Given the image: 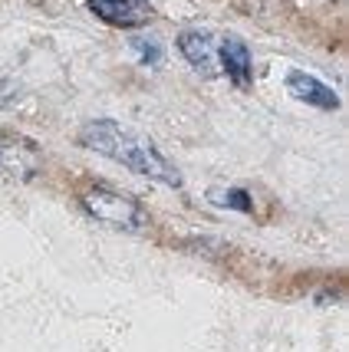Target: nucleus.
<instances>
[{"label": "nucleus", "instance_id": "39448f33", "mask_svg": "<svg viewBox=\"0 0 349 352\" xmlns=\"http://www.w3.org/2000/svg\"><path fill=\"white\" fill-rule=\"evenodd\" d=\"M178 50L201 76H214L218 73V40L208 30H184L178 36Z\"/></svg>", "mask_w": 349, "mask_h": 352}, {"label": "nucleus", "instance_id": "f257e3e1", "mask_svg": "<svg viewBox=\"0 0 349 352\" xmlns=\"http://www.w3.org/2000/svg\"><path fill=\"white\" fill-rule=\"evenodd\" d=\"M79 142H83L86 148H92V152H99V155H106V158H112V162L125 165L129 171H136L142 178L162 182V184H168V188H178V184H182L178 168L155 148L149 138L122 129L119 122H109V119L86 122L83 132H79Z\"/></svg>", "mask_w": 349, "mask_h": 352}, {"label": "nucleus", "instance_id": "7ed1b4c3", "mask_svg": "<svg viewBox=\"0 0 349 352\" xmlns=\"http://www.w3.org/2000/svg\"><path fill=\"white\" fill-rule=\"evenodd\" d=\"M86 7H89V14H96L103 23L122 27V30L145 27L149 20H155V7L149 0H89Z\"/></svg>", "mask_w": 349, "mask_h": 352}, {"label": "nucleus", "instance_id": "f03ea898", "mask_svg": "<svg viewBox=\"0 0 349 352\" xmlns=\"http://www.w3.org/2000/svg\"><path fill=\"white\" fill-rule=\"evenodd\" d=\"M83 211L116 230H138L145 224V214H142V208L136 201L119 195V191H109V188L83 191Z\"/></svg>", "mask_w": 349, "mask_h": 352}, {"label": "nucleus", "instance_id": "1a4fd4ad", "mask_svg": "<svg viewBox=\"0 0 349 352\" xmlns=\"http://www.w3.org/2000/svg\"><path fill=\"white\" fill-rule=\"evenodd\" d=\"M224 201H228V208H237V211H251V208H254V204H251V195L241 191V188H231L228 195H224Z\"/></svg>", "mask_w": 349, "mask_h": 352}, {"label": "nucleus", "instance_id": "423d86ee", "mask_svg": "<svg viewBox=\"0 0 349 352\" xmlns=\"http://www.w3.org/2000/svg\"><path fill=\"white\" fill-rule=\"evenodd\" d=\"M287 89L293 92V99H300L306 106H317V109H339V96H336L326 82H319L317 76L310 73H300V69H290L287 76Z\"/></svg>", "mask_w": 349, "mask_h": 352}, {"label": "nucleus", "instance_id": "20e7f679", "mask_svg": "<svg viewBox=\"0 0 349 352\" xmlns=\"http://www.w3.org/2000/svg\"><path fill=\"white\" fill-rule=\"evenodd\" d=\"M40 171V152L36 145L23 138H0V175L10 182H30Z\"/></svg>", "mask_w": 349, "mask_h": 352}, {"label": "nucleus", "instance_id": "6e6552de", "mask_svg": "<svg viewBox=\"0 0 349 352\" xmlns=\"http://www.w3.org/2000/svg\"><path fill=\"white\" fill-rule=\"evenodd\" d=\"M132 53H136L142 63H149V66H158V63H162V46L152 43V40H145V36H136V40H132Z\"/></svg>", "mask_w": 349, "mask_h": 352}, {"label": "nucleus", "instance_id": "0eeeda50", "mask_svg": "<svg viewBox=\"0 0 349 352\" xmlns=\"http://www.w3.org/2000/svg\"><path fill=\"white\" fill-rule=\"evenodd\" d=\"M218 66L231 76L234 86H251V73H254V63H251V50L228 36L224 43H218Z\"/></svg>", "mask_w": 349, "mask_h": 352}]
</instances>
